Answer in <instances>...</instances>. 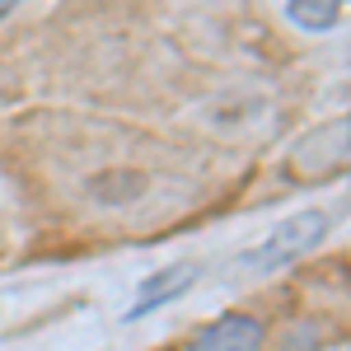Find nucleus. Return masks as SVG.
<instances>
[{
  "mask_svg": "<svg viewBox=\"0 0 351 351\" xmlns=\"http://www.w3.org/2000/svg\"><path fill=\"white\" fill-rule=\"evenodd\" d=\"M328 225H332L328 211H300V216L281 220L267 239L243 258V267H253V271H281V267H291V263H300L309 248H319V243L328 239Z\"/></svg>",
  "mask_w": 351,
  "mask_h": 351,
  "instance_id": "1",
  "label": "nucleus"
},
{
  "mask_svg": "<svg viewBox=\"0 0 351 351\" xmlns=\"http://www.w3.org/2000/svg\"><path fill=\"white\" fill-rule=\"evenodd\" d=\"M263 337H267V328L258 324L253 314H225V319L202 328L188 351H258Z\"/></svg>",
  "mask_w": 351,
  "mask_h": 351,
  "instance_id": "2",
  "label": "nucleus"
},
{
  "mask_svg": "<svg viewBox=\"0 0 351 351\" xmlns=\"http://www.w3.org/2000/svg\"><path fill=\"white\" fill-rule=\"evenodd\" d=\"M197 276H202V267H197V263H178V267H169V271H160V276H150V281L141 286L136 304L127 309V324H132V319H145V314H155L160 304H169V300H178V295L192 286V281H197Z\"/></svg>",
  "mask_w": 351,
  "mask_h": 351,
  "instance_id": "3",
  "label": "nucleus"
},
{
  "mask_svg": "<svg viewBox=\"0 0 351 351\" xmlns=\"http://www.w3.org/2000/svg\"><path fill=\"white\" fill-rule=\"evenodd\" d=\"M347 5L351 0H286V14H291V24L304 28V33H328V28H337V19H342Z\"/></svg>",
  "mask_w": 351,
  "mask_h": 351,
  "instance_id": "4",
  "label": "nucleus"
},
{
  "mask_svg": "<svg viewBox=\"0 0 351 351\" xmlns=\"http://www.w3.org/2000/svg\"><path fill=\"white\" fill-rule=\"evenodd\" d=\"M19 5H24V0H0V19H10V14H14Z\"/></svg>",
  "mask_w": 351,
  "mask_h": 351,
  "instance_id": "5",
  "label": "nucleus"
},
{
  "mask_svg": "<svg viewBox=\"0 0 351 351\" xmlns=\"http://www.w3.org/2000/svg\"><path fill=\"white\" fill-rule=\"evenodd\" d=\"M342 145H347V160H351V117L342 122Z\"/></svg>",
  "mask_w": 351,
  "mask_h": 351,
  "instance_id": "6",
  "label": "nucleus"
}]
</instances>
